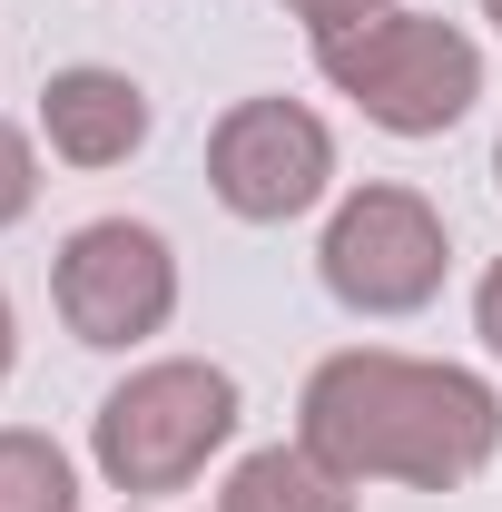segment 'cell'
<instances>
[{
    "label": "cell",
    "mask_w": 502,
    "mask_h": 512,
    "mask_svg": "<svg viewBox=\"0 0 502 512\" xmlns=\"http://www.w3.org/2000/svg\"><path fill=\"white\" fill-rule=\"evenodd\" d=\"M237 375L227 365H207V355H158V365H138L128 384H109V404L89 414V453H99V473H109V493H138V503H158V493H188L197 473H207V453L237 444Z\"/></svg>",
    "instance_id": "7a4b0ae2"
},
{
    "label": "cell",
    "mask_w": 502,
    "mask_h": 512,
    "mask_svg": "<svg viewBox=\"0 0 502 512\" xmlns=\"http://www.w3.org/2000/svg\"><path fill=\"white\" fill-rule=\"evenodd\" d=\"M40 138H50V158L69 168H128L138 148H148V89L128 79V69H50V89H40Z\"/></svg>",
    "instance_id": "52a82bcc"
},
{
    "label": "cell",
    "mask_w": 502,
    "mask_h": 512,
    "mask_svg": "<svg viewBox=\"0 0 502 512\" xmlns=\"http://www.w3.org/2000/svg\"><path fill=\"white\" fill-rule=\"evenodd\" d=\"M217 512H355V483L325 473L306 444H266L217 483Z\"/></svg>",
    "instance_id": "ba28073f"
},
{
    "label": "cell",
    "mask_w": 502,
    "mask_h": 512,
    "mask_svg": "<svg viewBox=\"0 0 502 512\" xmlns=\"http://www.w3.org/2000/svg\"><path fill=\"white\" fill-rule=\"evenodd\" d=\"M394 0H286V20H306L315 40H335V30H355V20H375Z\"/></svg>",
    "instance_id": "8fae6325"
},
{
    "label": "cell",
    "mask_w": 502,
    "mask_h": 512,
    "mask_svg": "<svg viewBox=\"0 0 502 512\" xmlns=\"http://www.w3.org/2000/svg\"><path fill=\"white\" fill-rule=\"evenodd\" d=\"M493 178H502V148H493Z\"/></svg>",
    "instance_id": "9a60e30c"
},
{
    "label": "cell",
    "mask_w": 502,
    "mask_h": 512,
    "mask_svg": "<svg viewBox=\"0 0 502 512\" xmlns=\"http://www.w3.org/2000/svg\"><path fill=\"white\" fill-rule=\"evenodd\" d=\"M483 20H493V30H502V0H483Z\"/></svg>",
    "instance_id": "5bb4252c"
},
{
    "label": "cell",
    "mask_w": 502,
    "mask_h": 512,
    "mask_svg": "<svg viewBox=\"0 0 502 512\" xmlns=\"http://www.w3.org/2000/svg\"><path fill=\"white\" fill-rule=\"evenodd\" d=\"M10 355H20V316H10V296H0V384H10Z\"/></svg>",
    "instance_id": "4fadbf2b"
},
{
    "label": "cell",
    "mask_w": 502,
    "mask_h": 512,
    "mask_svg": "<svg viewBox=\"0 0 502 512\" xmlns=\"http://www.w3.org/2000/svg\"><path fill=\"white\" fill-rule=\"evenodd\" d=\"M315 69L335 99H355L384 138H443L483 99V50L443 10H375L335 40H315Z\"/></svg>",
    "instance_id": "3957f363"
},
{
    "label": "cell",
    "mask_w": 502,
    "mask_h": 512,
    "mask_svg": "<svg viewBox=\"0 0 502 512\" xmlns=\"http://www.w3.org/2000/svg\"><path fill=\"white\" fill-rule=\"evenodd\" d=\"M50 296H60V325L79 345L128 355V345H148L178 316V247L158 227H138V217H89V227L60 237Z\"/></svg>",
    "instance_id": "5b68a950"
},
{
    "label": "cell",
    "mask_w": 502,
    "mask_h": 512,
    "mask_svg": "<svg viewBox=\"0 0 502 512\" xmlns=\"http://www.w3.org/2000/svg\"><path fill=\"white\" fill-rule=\"evenodd\" d=\"M128 512H158V503H128Z\"/></svg>",
    "instance_id": "2e32d148"
},
{
    "label": "cell",
    "mask_w": 502,
    "mask_h": 512,
    "mask_svg": "<svg viewBox=\"0 0 502 512\" xmlns=\"http://www.w3.org/2000/svg\"><path fill=\"white\" fill-rule=\"evenodd\" d=\"M30 207H40V148L20 119H0V227H20Z\"/></svg>",
    "instance_id": "30bf717a"
},
{
    "label": "cell",
    "mask_w": 502,
    "mask_h": 512,
    "mask_svg": "<svg viewBox=\"0 0 502 512\" xmlns=\"http://www.w3.org/2000/svg\"><path fill=\"white\" fill-rule=\"evenodd\" d=\"M443 266H453V227L424 188H375L335 197L325 217V247H315V276L345 316H424L443 296Z\"/></svg>",
    "instance_id": "277c9868"
},
{
    "label": "cell",
    "mask_w": 502,
    "mask_h": 512,
    "mask_svg": "<svg viewBox=\"0 0 502 512\" xmlns=\"http://www.w3.org/2000/svg\"><path fill=\"white\" fill-rule=\"evenodd\" d=\"M296 444L345 473V483H414V493H463L502 453V394L473 365L394 355V345H345L306 375Z\"/></svg>",
    "instance_id": "6da1fadb"
},
{
    "label": "cell",
    "mask_w": 502,
    "mask_h": 512,
    "mask_svg": "<svg viewBox=\"0 0 502 512\" xmlns=\"http://www.w3.org/2000/svg\"><path fill=\"white\" fill-rule=\"evenodd\" d=\"M473 335L493 345V365H502V256L483 266V286H473Z\"/></svg>",
    "instance_id": "7c38bea8"
},
{
    "label": "cell",
    "mask_w": 502,
    "mask_h": 512,
    "mask_svg": "<svg viewBox=\"0 0 502 512\" xmlns=\"http://www.w3.org/2000/svg\"><path fill=\"white\" fill-rule=\"evenodd\" d=\"M0 512H79L69 453L30 424H0Z\"/></svg>",
    "instance_id": "9c48e42d"
},
{
    "label": "cell",
    "mask_w": 502,
    "mask_h": 512,
    "mask_svg": "<svg viewBox=\"0 0 502 512\" xmlns=\"http://www.w3.org/2000/svg\"><path fill=\"white\" fill-rule=\"evenodd\" d=\"M207 188L247 227H286V217L325 207V188H335V128L306 99H237L207 128Z\"/></svg>",
    "instance_id": "8992f818"
}]
</instances>
